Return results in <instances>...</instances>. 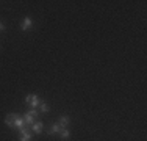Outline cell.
I'll list each match as a JSON object with an SVG mask.
<instances>
[{"label":"cell","instance_id":"cell-1","mask_svg":"<svg viewBox=\"0 0 147 141\" xmlns=\"http://www.w3.org/2000/svg\"><path fill=\"white\" fill-rule=\"evenodd\" d=\"M41 102H42V99L38 96V94H28V96H25V104H28L31 108L39 107Z\"/></svg>","mask_w":147,"mask_h":141},{"label":"cell","instance_id":"cell-2","mask_svg":"<svg viewBox=\"0 0 147 141\" xmlns=\"http://www.w3.org/2000/svg\"><path fill=\"white\" fill-rule=\"evenodd\" d=\"M38 116V111H36V108H31L30 111H27L25 115L22 116L24 118V121H25V124H33L34 122V118Z\"/></svg>","mask_w":147,"mask_h":141},{"label":"cell","instance_id":"cell-3","mask_svg":"<svg viewBox=\"0 0 147 141\" xmlns=\"http://www.w3.org/2000/svg\"><path fill=\"white\" fill-rule=\"evenodd\" d=\"M24 124H25L24 118H22L20 115H17V113H16L14 122H13V129H16V130H22V129H24Z\"/></svg>","mask_w":147,"mask_h":141},{"label":"cell","instance_id":"cell-4","mask_svg":"<svg viewBox=\"0 0 147 141\" xmlns=\"http://www.w3.org/2000/svg\"><path fill=\"white\" fill-rule=\"evenodd\" d=\"M31 27H33V20H31V17H25V19L20 22V30L22 31H28Z\"/></svg>","mask_w":147,"mask_h":141},{"label":"cell","instance_id":"cell-5","mask_svg":"<svg viewBox=\"0 0 147 141\" xmlns=\"http://www.w3.org/2000/svg\"><path fill=\"white\" fill-rule=\"evenodd\" d=\"M19 133H20L19 141H31V133L28 132V130L22 129V130H19Z\"/></svg>","mask_w":147,"mask_h":141},{"label":"cell","instance_id":"cell-6","mask_svg":"<svg viewBox=\"0 0 147 141\" xmlns=\"http://www.w3.org/2000/svg\"><path fill=\"white\" fill-rule=\"evenodd\" d=\"M31 129H33V132H34V133H38V135H39V133H42L44 124H42L41 121H38V122H33V124H31Z\"/></svg>","mask_w":147,"mask_h":141},{"label":"cell","instance_id":"cell-7","mask_svg":"<svg viewBox=\"0 0 147 141\" xmlns=\"http://www.w3.org/2000/svg\"><path fill=\"white\" fill-rule=\"evenodd\" d=\"M14 118H16V113H8V115L5 116V124L13 129V122H14Z\"/></svg>","mask_w":147,"mask_h":141},{"label":"cell","instance_id":"cell-8","mask_svg":"<svg viewBox=\"0 0 147 141\" xmlns=\"http://www.w3.org/2000/svg\"><path fill=\"white\" fill-rule=\"evenodd\" d=\"M61 129H63V127L59 125L58 122H55V124L50 127V130H49V135H57V133L61 132Z\"/></svg>","mask_w":147,"mask_h":141},{"label":"cell","instance_id":"cell-9","mask_svg":"<svg viewBox=\"0 0 147 141\" xmlns=\"http://www.w3.org/2000/svg\"><path fill=\"white\" fill-rule=\"evenodd\" d=\"M59 136H61L63 140H67L69 136H71V132H69V129L63 127V129H61V132H59Z\"/></svg>","mask_w":147,"mask_h":141},{"label":"cell","instance_id":"cell-10","mask_svg":"<svg viewBox=\"0 0 147 141\" xmlns=\"http://www.w3.org/2000/svg\"><path fill=\"white\" fill-rule=\"evenodd\" d=\"M58 124L59 125H61V127H67L69 125V116H61V118H59V122H58Z\"/></svg>","mask_w":147,"mask_h":141},{"label":"cell","instance_id":"cell-11","mask_svg":"<svg viewBox=\"0 0 147 141\" xmlns=\"http://www.w3.org/2000/svg\"><path fill=\"white\" fill-rule=\"evenodd\" d=\"M39 108H41V111L42 113H49V110H50V108H49V105H47V102H41V105H39Z\"/></svg>","mask_w":147,"mask_h":141},{"label":"cell","instance_id":"cell-12","mask_svg":"<svg viewBox=\"0 0 147 141\" xmlns=\"http://www.w3.org/2000/svg\"><path fill=\"white\" fill-rule=\"evenodd\" d=\"M0 31H5V24L0 22Z\"/></svg>","mask_w":147,"mask_h":141}]
</instances>
